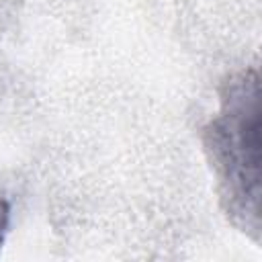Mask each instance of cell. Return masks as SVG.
<instances>
[{
	"label": "cell",
	"instance_id": "1",
	"mask_svg": "<svg viewBox=\"0 0 262 262\" xmlns=\"http://www.w3.org/2000/svg\"><path fill=\"white\" fill-rule=\"evenodd\" d=\"M205 149L213 164L227 215L244 231H260V78L256 70L231 76L217 115L205 127Z\"/></svg>",
	"mask_w": 262,
	"mask_h": 262
},
{
	"label": "cell",
	"instance_id": "2",
	"mask_svg": "<svg viewBox=\"0 0 262 262\" xmlns=\"http://www.w3.org/2000/svg\"><path fill=\"white\" fill-rule=\"evenodd\" d=\"M8 219H10L8 203L4 199H0V248H2V242H4V235H6V229H8Z\"/></svg>",
	"mask_w": 262,
	"mask_h": 262
}]
</instances>
